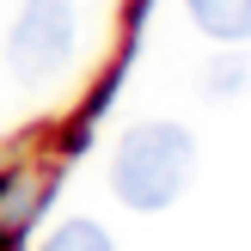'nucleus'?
Segmentation results:
<instances>
[{"label": "nucleus", "mask_w": 251, "mask_h": 251, "mask_svg": "<svg viewBox=\"0 0 251 251\" xmlns=\"http://www.w3.org/2000/svg\"><path fill=\"white\" fill-rule=\"evenodd\" d=\"M196 178V135L184 123H141L123 135L117 159H110V190L141 215L172 208Z\"/></svg>", "instance_id": "1"}, {"label": "nucleus", "mask_w": 251, "mask_h": 251, "mask_svg": "<svg viewBox=\"0 0 251 251\" xmlns=\"http://www.w3.org/2000/svg\"><path fill=\"white\" fill-rule=\"evenodd\" d=\"M74 0H25L6 31V61L19 80H49L74 55Z\"/></svg>", "instance_id": "2"}, {"label": "nucleus", "mask_w": 251, "mask_h": 251, "mask_svg": "<svg viewBox=\"0 0 251 251\" xmlns=\"http://www.w3.org/2000/svg\"><path fill=\"white\" fill-rule=\"evenodd\" d=\"M190 6V19L202 25L208 37H221V43H245L251 37V0H184Z\"/></svg>", "instance_id": "3"}, {"label": "nucleus", "mask_w": 251, "mask_h": 251, "mask_svg": "<svg viewBox=\"0 0 251 251\" xmlns=\"http://www.w3.org/2000/svg\"><path fill=\"white\" fill-rule=\"evenodd\" d=\"M43 251H110V233L98 221H68V227H55L43 239Z\"/></svg>", "instance_id": "4"}, {"label": "nucleus", "mask_w": 251, "mask_h": 251, "mask_svg": "<svg viewBox=\"0 0 251 251\" xmlns=\"http://www.w3.org/2000/svg\"><path fill=\"white\" fill-rule=\"evenodd\" d=\"M245 74H251V68H245V55H221L215 68L202 74V92H239Z\"/></svg>", "instance_id": "5"}]
</instances>
